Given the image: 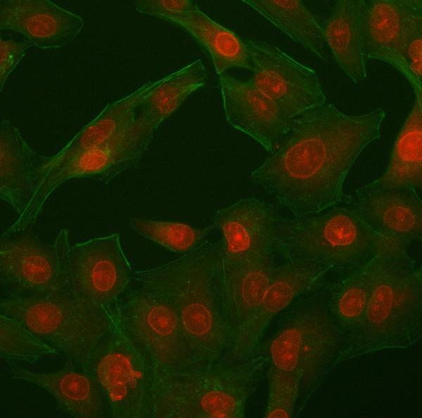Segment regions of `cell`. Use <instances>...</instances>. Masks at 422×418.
Instances as JSON below:
<instances>
[{"label":"cell","instance_id":"6da1fadb","mask_svg":"<svg viewBox=\"0 0 422 418\" xmlns=\"http://www.w3.org/2000/svg\"><path fill=\"white\" fill-rule=\"evenodd\" d=\"M386 112L350 115L326 103L294 118L279 148L250 174L253 183L294 217L316 214L344 199L345 179L361 152L381 136Z\"/></svg>","mask_w":422,"mask_h":418},{"label":"cell","instance_id":"7a4b0ae2","mask_svg":"<svg viewBox=\"0 0 422 418\" xmlns=\"http://www.w3.org/2000/svg\"><path fill=\"white\" fill-rule=\"evenodd\" d=\"M133 276L169 301L202 363L229 359L235 334L223 289L219 241L205 240L189 253L134 271Z\"/></svg>","mask_w":422,"mask_h":418},{"label":"cell","instance_id":"3957f363","mask_svg":"<svg viewBox=\"0 0 422 418\" xmlns=\"http://www.w3.org/2000/svg\"><path fill=\"white\" fill-rule=\"evenodd\" d=\"M372 289L358 324L345 334L337 365L422 337V270L407 249L390 244L372 259Z\"/></svg>","mask_w":422,"mask_h":418},{"label":"cell","instance_id":"277c9868","mask_svg":"<svg viewBox=\"0 0 422 418\" xmlns=\"http://www.w3.org/2000/svg\"><path fill=\"white\" fill-rule=\"evenodd\" d=\"M112 309L89 303L67 286L48 294L13 292L0 302V313L61 352L65 365L91 373L108 337Z\"/></svg>","mask_w":422,"mask_h":418},{"label":"cell","instance_id":"5b68a950","mask_svg":"<svg viewBox=\"0 0 422 418\" xmlns=\"http://www.w3.org/2000/svg\"><path fill=\"white\" fill-rule=\"evenodd\" d=\"M327 284L281 312L273 336L264 345L267 372L301 375L299 412L337 366L342 348L341 334L327 306Z\"/></svg>","mask_w":422,"mask_h":418},{"label":"cell","instance_id":"8992f818","mask_svg":"<svg viewBox=\"0 0 422 418\" xmlns=\"http://www.w3.org/2000/svg\"><path fill=\"white\" fill-rule=\"evenodd\" d=\"M390 244H395L370 228L352 205H335L316 214L282 216L278 254L283 261L342 277Z\"/></svg>","mask_w":422,"mask_h":418},{"label":"cell","instance_id":"52a82bcc","mask_svg":"<svg viewBox=\"0 0 422 418\" xmlns=\"http://www.w3.org/2000/svg\"><path fill=\"white\" fill-rule=\"evenodd\" d=\"M267 363L264 346L248 360H222L172 377L154 392V417H244Z\"/></svg>","mask_w":422,"mask_h":418},{"label":"cell","instance_id":"ba28073f","mask_svg":"<svg viewBox=\"0 0 422 418\" xmlns=\"http://www.w3.org/2000/svg\"><path fill=\"white\" fill-rule=\"evenodd\" d=\"M114 309L128 337L144 359L156 388L172 377L201 365L180 319L166 298L138 284Z\"/></svg>","mask_w":422,"mask_h":418},{"label":"cell","instance_id":"9c48e42d","mask_svg":"<svg viewBox=\"0 0 422 418\" xmlns=\"http://www.w3.org/2000/svg\"><path fill=\"white\" fill-rule=\"evenodd\" d=\"M155 133L138 121L109 143L76 153L48 164L46 172L23 213L7 227L1 237L13 235L34 224L46 202L66 181L92 178L108 184L119 174L139 163Z\"/></svg>","mask_w":422,"mask_h":418},{"label":"cell","instance_id":"30bf717a","mask_svg":"<svg viewBox=\"0 0 422 418\" xmlns=\"http://www.w3.org/2000/svg\"><path fill=\"white\" fill-rule=\"evenodd\" d=\"M92 373L101 386L110 417H154L152 377L144 359L124 332L114 307L108 337Z\"/></svg>","mask_w":422,"mask_h":418},{"label":"cell","instance_id":"8fae6325","mask_svg":"<svg viewBox=\"0 0 422 418\" xmlns=\"http://www.w3.org/2000/svg\"><path fill=\"white\" fill-rule=\"evenodd\" d=\"M70 246L66 229L50 243L27 230L1 237V284L31 294H48L66 287Z\"/></svg>","mask_w":422,"mask_h":418},{"label":"cell","instance_id":"7c38bea8","mask_svg":"<svg viewBox=\"0 0 422 418\" xmlns=\"http://www.w3.org/2000/svg\"><path fill=\"white\" fill-rule=\"evenodd\" d=\"M67 287L78 296L104 310L112 309L133 276L120 235L96 237L70 246Z\"/></svg>","mask_w":422,"mask_h":418},{"label":"cell","instance_id":"4fadbf2b","mask_svg":"<svg viewBox=\"0 0 422 418\" xmlns=\"http://www.w3.org/2000/svg\"><path fill=\"white\" fill-rule=\"evenodd\" d=\"M252 75L249 80L293 119L326 103L314 70L269 42L246 40Z\"/></svg>","mask_w":422,"mask_h":418},{"label":"cell","instance_id":"5bb4252c","mask_svg":"<svg viewBox=\"0 0 422 418\" xmlns=\"http://www.w3.org/2000/svg\"><path fill=\"white\" fill-rule=\"evenodd\" d=\"M281 218L274 207L255 197L218 209L212 226L220 235L221 258L234 262L276 258Z\"/></svg>","mask_w":422,"mask_h":418},{"label":"cell","instance_id":"9a60e30c","mask_svg":"<svg viewBox=\"0 0 422 418\" xmlns=\"http://www.w3.org/2000/svg\"><path fill=\"white\" fill-rule=\"evenodd\" d=\"M328 274L288 261L277 264L260 305L240 329L229 359L246 360L260 353L271 320L299 296L326 285Z\"/></svg>","mask_w":422,"mask_h":418},{"label":"cell","instance_id":"2e32d148","mask_svg":"<svg viewBox=\"0 0 422 418\" xmlns=\"http://www.w3.org/2000/svg\"><path fill=\"white\" fill-rule=\"evenodd\" d=\"M219 84L226 122L272 154L289 134L294 119L249 79L224 74Z\"/></svg>","mask_w":422,"mask_h":418},{"label":"cell","instance_id":"e0dca14e","mask_svg":"<svg viewBox=\"0 0 422 418\" xmlns=\"http://www.w3.org/2000/svg\"><path fill=\"white\" fill-rule=\"evenodd\" d=\"M350 204L370 228L401 247L422 239V201L416 190L368 183Z\"/></svg>","mask_w":422,"mask_h":418},{"label":"cell","instance_id":"ac0fdd59","mask_svg":"<svg viewBox=\"0 0 422 418\" xmlns=\"http://www.w3.org/2000/svg\"><path fill=\"white\" fill-rule=\"evenodd\" d=\"M82 18L50 0L0 1V29L23 34L39 48L66 46L82 32Z\"/></svg>","mask_w":422,"mask_h":418},{"label":"cell","instance_id":"d6986e66","mask_svg":"<svg viewBox=\"0 0 422 418\" xmlns=\"http://www.w3.org/2000/svg\"><path fill=\"white\" fill-rule=\"evenodd\" d=\"M50 159L35 152L10 121H1L0 197L17 216L30 202Z\"/></svg>","mask_w":422,"mask_h":418},{"label":"cell","instance_id":"ffe728a7","mask_svg":"<svg viewBox=\"0 0 422 418\" xmlns=\"http://www.w3.org/2000/svg\"><path fill=\"white\" fill-rule=\"evenodd\" d=\"M366 0H336L323 25L338 66L354 83L367 75Z\"/></svg>","mask_w":422,"mask_h":418},{"label":"cell","instance_id":"44dd1931","mask_svg":"<svg viewBox=\"0 0 422 418\" xmlns=\"http://www.w3.org/2000/svg\"><path fill=\"white\" fill-rule=\"evenodd\" d=\"M11 377L37 385L49 393L60 408L76 418L104 416L105 397L95 375L65 365L51 372H36L18 366L11 367Z\"/></svg>","mask_w":422,"mask_h":418},{"label":"cell","instance_id":"7402d4cb","mask_svg":"<svg viewBox=\"0 0 422 418\" xmlns=\"http://www.w3.org/2000/svg\"><path fill=\"white\" fill-rule=\"evenodd\" d=\"M421 18V0L366 1L367 59L388 64Z\"/></svg>","mask_w":422,"mask_h":418},{"label":"cell","instance_id":"603a6c76","mask_svg":"<svg viewBox=\"0 0 422 418\" xmlns=\"http://www.w3.org/2000/svg\"><path fill=\"white\" fill-rule=\"evenodd\" d=\"M274 257L234 262L221 258L222 280L234 341L260 305L277 266Z\"/></svg>","mask_w":422,"mask_h":418},{"label":"cell","instance_id":"cb8c5ba5","mask_svg":"<svg viewBox=\"0 0 422 418\" xmlns=\"http://www.w3.org/2000/svg\"><path fill=\"white\" fill-rule=\"evenodd\" d=\"M207 74L197 59L167 76L148 82L137 106L139 119L155 131L193 93L206 85Z\"/></svg>","mask_w":422,"mask_h":418},{"label":"cell","instance_id":"d4e9b609","mask_svg":"<svg viewBox=\"0 0 422 418\" xmlns=\"http://www.w3.org/2000/svg\"><path fill=\"white\" fill-rule=\"evenodd\" d=\"M166 21L185 30L207 52L218 76L234 68L251 70L246 41L210 18L196 4L191 12Z\"/></svg>","mask_w":422,"mask_h":418},{"label":"cell","instance_id":"484cf974","mask_svg":"<svg viewBox=\"0 0 422 418\" xmlns=\"http://www.w3.org/2000/svg\"><path fill=\"white\" fill-rule=\"evenodd\" d=\"M370 184L417 192L421 189L422 105L416 100L397 135L385 170Z\"/></svg>","mask_w":422,"mask_h":418},{"label":"cell","instance_id":"4316f807","mask_svg":"<svg viewBox=\"0 0 422 418\" xmlns=\"http://www.w3.org/2000/svg\"><path fill=\"white\" fill-rule=\"evenodd\" d=\"M147 84L108 104L60 151L51 156L49 164L63 161L79 152L105 145L134 125L139 120L137 106Z\"/></svg>","mask_w":422,"mask_h":418},{"label":"cell","instance_id":"83f0119b","mask_svg":"<svg viewBox=\"0 0 422 418\" xmlns=\"http://www.w3.org/2000/svg\"><path fill=\"white\" fill-rule=\"evenodd\" d=\"M294 42L326 62L323 26L300 0H243Z\"/></svg>","mask_w":422,"mask_h":418},{"label":"cell","instance_id":"f1b7e54d","mask_svg":"<svg viewBox=\"0 0 422 418\" xmlns=\"http://www.w3.org/2000/svg\"><path fill=\"white\" fill-rule=\"evenodd\" d=\"M372 259L326 286V302L342 336L360 321L372 289Z\"/></svg>","mask_w":422,"mask_h":418},{"label":"cell","instance_id":"f546056e","mask_svg":"<svg viewBox=\"0 0 422 418\" xmlns=\"http://www.w3.org/2000/svg\"><path fill=\"white\" fill-rule=\"evenodd\" d=\"M129 225L140 236L181 255L198 248L213 228L212 226L197 228L175 221L143 217H131Z\"/></svg>","mask_w":422,"mask_h":418},{"label":"cell","instance_id":"4dcf8cb0","mask_svg":"<svg viewBox=\"0 0 422 418\" xmlns=\"http://www.w3.org/2000/svg\"><path fill=\"white\" fill-rule=\"evenodd\" d=\"M56 353L18 320L0 313V357L11 367L31 365Z\"/></svg>","mask_w":422,"mask_h":418},{"label":"cell","instance_id":"1f68e13d","mask_svg":"<svg viewBox=\"0 0 422 418\" xmlns=\"http://www.w3.org/2000/svg\"><path fill=\"white\" fill-rule=\"evenodd\" d=\"M267 378L268 393L264 417H293L298 400L301 401V375L267 372Z\"/></svg>","mask_w":422,"mask_h":418},{"label":"cell","instance_id":"d6a6232c","mask_svg":"<svg viewBox=\"0 0 422 418\" xmlns=\"http://www.w3.org/2000/svg\"><path fill=\"white\" fill-rule=\"evenodd\" d=\"M388 65L407 79L414 91L415 100L422 105V18L415 22Z\"/></svg>","mask_w":422,"mask_h":418},{"label":"cell","instance_id":"836d02e7","mask_svg":"<svg viewBox=\"0 0 422 418\" xmlns=\"http://www.w3.org/2000/svg\"><path fill=\"white\" fill-rule=\"evenodd\" d=\"M132 4L139 13L165 21L191 12L196 5L192 0H136Z\"/></svg>","mask_w":422,"mask_h":418},{"label":"cell","instance_id":"e575fe53","mask_svg":"<svg viewBox=\"0 0 422 418\" xmlns=\"http://www.w3.org/2000/svg\"><path fill=\"white\" fill-rule=\"evenodd\" d=\"M32 46L28 41L0 38V91L12 72L26 55Z\"/></svg>","mask_w":422,"mask_h":418}]
</instances>
